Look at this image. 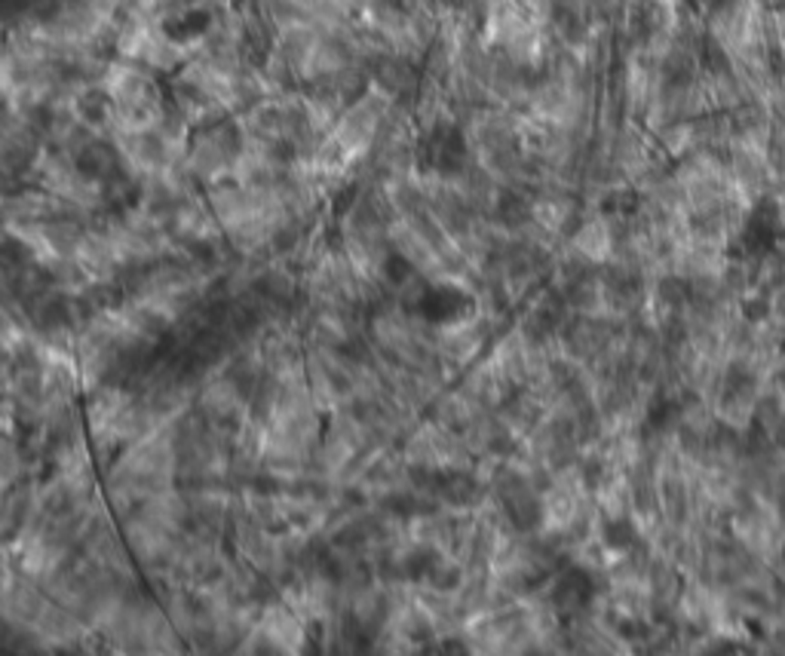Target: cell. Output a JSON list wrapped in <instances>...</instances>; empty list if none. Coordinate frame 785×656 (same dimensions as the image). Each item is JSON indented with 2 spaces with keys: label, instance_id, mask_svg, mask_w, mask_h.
Segmentation results:
<instances>
[{
  "label": "cell",
  "instance_id": "cell-1",
  "mask_svg": "<svg viewBox=\"0 0 785 656\" xmlns=\"http://www.w3.org/2000/svg\"><path fill=\"white\" fill-rule=\"evenodd\" d=\"M776 242H780V209L773 200H764L742 227L739 246L746 255H767Z\"/></svg>",
  "mask_w": 785,
  "mask_h": 656
},
{
  "label": "cell",
  "instance_id": "cell-2",
  "mask_svg": "<svg viewBox=\"0 0 785 656\" xmlns=\"http://www.w3.org/2000/svg\"><path fill=\"white\" fill-rule=\"evenodd\" d=\"M553 601H555V608L564 613L584 610L586 604L593 601V577H589L584 568L564 570L559 586H555V592H553Z\"/></svg>",
  "mask_w": 785,
  "mask_h": 656
},
{
  "label": "cell",
  "instance_id": "cell-3",
  "mask_svg": "<svg viewBox=\"0 0 785 656\" xmlns=\"http://www.w3.org/2000/svg\"><path fill=\"white\" fill-rule=\"evenodd\" d=\"M602 540L607 549L626 552L638 543V531L629 518H611V521H604V528H602Z\"/></svg>",
  "mask_w": 785,
  "mask_h": 656
},
{
  "label": "cell",
  "instance_id": "cell-4",
  "mask_svg": "<svg viewBox=\"0 0 785 656\" xmlns=\"http://www.w3.org/2000/svg\"><path fill=\"white\" fill-rule=\"evenodd\" d=\"M742 313L752 319V323H758L761 316H767V301L764 298H749L746 304H742Z\"/></svg>",
  "mask_w": 785,
  "mask_h": 656
}]
</instances>
